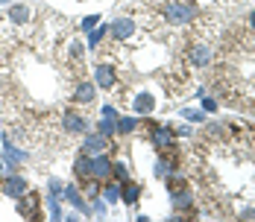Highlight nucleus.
Wrapping results in <instances>:
<instances>
[{
	"label": "nucleus",
	"mask_w": 255,
	"mask_h": 222,
	"mask_svg": "<svg viewBox=\"0 0 255 222\" xmlns=\"http://www.w3.org/2000/svg\"><path fill=\"white\" fill-rule=\"evenodd\" d=\"M0 190H3V196H12V199H21V196L26 193V182H23V176L12 173V176H6V179H3Z\"/></svg>",
	"instance_id": "obj_1"
},
{
	"label": "nucleus",
	"mask_w": 255,
	"mask_h": 222,
	"mask_svg": "<svg viewBox=\"0 0 255 222\" xmlns=\"http://www.w3.org/2000/svg\"><path fill=\"white\" fill-rule=\"evenodd\" d=\"M150 141L156 149H173V132L167 126H150Z\"/></svg>",
	"instance_id": "obj_2"
},
{
	"label": "nucleus",
	"mask_w": 255,
	"mask_h": 222,
	"mask_svg": "<svg viewBox=\"0 0 255 222\" xmlns=\"http://www.w3.org/2000/svg\"><path fill=\"white\" fill-rule=\"evenodd\" d=\"M38 205H41V199H38L35 193H23V196L18 199V214H21L23 220H35V217H38Z\"/></svg>",
	"instance_id": "obj_3"
},
{
	"label": "nucleus",
	"mask_w": 255,
	"mask_h": 222,
	"mask_svg": "<svg viewBox=\"0 0 255 222\" xmlns=\"http://www.w3.org/2000/svg\"><path fill=\"white\" fill-rule=\"evenodd\" d=\"M164 18H167L170 23H188V20L194 18V9H188V6H182V3H173V6L164 9Z\"/></svg>",
	"instance_id": "obj_4"
},
{
	"label": "nucleus",
	"mask_w": 255,
	"mask_h": 222,
	"mask_svg": "<svg viewBox=\"0 0 255 222\" xmlns=\"http://www.w3.org/2000/svg\"><path fill=\"white\" fill-rule=\"evenodd\" d=\"M112 161L100 152V155H91V179H109L112 176Z\"/></svg>",
	"instance_id": "obj_5"
},
{
	"label": "nucleus",
	"mask_w": 255,
	"mask_h": 222,
	"mask_svg": "<svg viewBox=\"0 0 255 222\" xmlns=\"http://www.w3.org/2000/svg\"><path fill=\"white\" fill-rule=\"evenodd\" d=\"M132 32H135V20L132 18H115V23H112V35L115 38L126 41V38H132Z\"/></svg>",
	"instance_id": "obj_6"
},
{
	"label": "nucleus",
	"mask_w": 255,
	"mask_h": 222,
	"mask_svg": "<svg viewBox=\"0 0 255 222\" xmlns=\"http://www.w3.org/2000/svg\"><path fill=\"white\" fill-rule=\"evenodd\" d=\"M94 79H97V85H100V88H112V85H115V79H117V73H115V67H112V64H97Z\"/></svg>",
	"instance_id": "obj_7"
},
{
	"label": "nucleus",
	"mask_w": 255,
	"mask_h": 222,
	"mask_svg": "<svg viewBox=\"0 0 255 222\" xmlns=\"http://www.w3.org/2000/svg\"><path fill=\"white\" fill-rule=\"evenodd\" d=\"M106 146H109V141H106V138H103L100 132H97V135H88V138H85V143H82L85 155H100V152H103Z\"/></svg>",
	"instance_id": "obj_8"
},
{
	"label": "nucleus",
	"mask_w": 255,
	"mask_h": 222,
	"mask_svg": "<svg viewBox=\"0 0 255 222\" xmlns=\"http://www.w3.org/2000/svg\"><path fill=\"white\" fill-rule=\"evenodd\" d=\"M73 100L82 102V105H91L94 102V82H79L76 91H73Z\"/></svg>",
	"instance_id": "obj_9"
},
{
	"label": "nucleus",
	"mask_w": 255,
	"mask_h": 222,
	"mask_svg": "<svg viewBox=\"0 0 255 222\" xmlns=\"http://www.w3.org/2000/svg\"><path fill=\"white\" fill-rule=\"evenodd\" d=\"M138 196H141V184L138 182H123V187H120V199L126 202V205H135L138 202Z\"/></svg>",
	"instance_id": "obj_10"
},
{
	"label": "nucleus",
	"mask_w": 255,
	"mask_h": 222,
	"mask_svg": "<svg viewBox=\"0 0 255 222\" xmlns=\"http://www.w3.org/2000/svg\"><path fill=\"white\" fill-rule=\"evenodd\" d=\"M62 126H65V132H70V135H79V132H85V120L79 117V114H65L62 117Z\"/></svg>",
	"instance_id": "obj_11"
},
{
	"label": "nucleus",
	"mask_w": 255,
	"mask_h": 222,
	"mask_svg": "<svg viewBox=\"0 0 255 222\" xmlns=\"http://www.w3.org/2000/svg\"><path fill=\"white\" fill-rule=\"evenodd\" d=\"M191 61H194L197 67H206V64H211V47H206V44L194 47V50H191Z\"/></svg>",
	"instance_id": "obj_12"
},
{
	"label": "nucleus",
	"mask_w": 255,
	"mask_h": 222,
	"mask_svg": "<svg viewBox=\"0 0 255 222\" xmlns=\"http://www.w3.org/2000/svg\"><path fill=\"white\" fill-rule=\"evenodd\" d=\"M62 196H65V199H68V202H70V205H73L76 211H82V214H88V211H91V208H88V205H85V202L79 199V193H76V187H70V184H68V187L62 190Z\"/></svg>",
	"instance_id": "obj_13"
},
{
	"label": "nucleus",
	"mask_w": 255,
	"mask_h": 222,
	"mask_svg": "<svg viewBox=\"0 0 255 222\" xmlns=\"http://www.w3.org/2000/svg\"><path fill=\"white\" fill-rule=\"evenodd\" d=\"M73 173L76 179H91V155H82L73 161Z\"/></svg>",
	"instance_id": "obj_14"
},
{
	"label": "nucleus",
	"mask_w": 255,
	"mask_h": 222,
	"mask_svg": "<svg viewBox=\"0 0 255 222\" xmlns=\"http://www.w3.org/2000/svg\"><path fill=\"white\" fill-rule=\"evenodd\" d=\"M153 108H156V102H153L150 94H138V97H135V111H138V114H150Z\"/></svg>",
	"instance_id": "obj_15"
},
{
	"label": "nucleus",
	"mask_w": 255,
	"mask_h": 222,
	"mask_svg": "<svg viewBox=\"0 0 255 222\" xmlns=\"http://www.w3.org/2000/svg\"><path fill=\"white\" fill-rule=\"evenodd\" d=\"M3 158H6V161H9L12 167H18V164H21V161H23L26 155H23L21 149H15V146H12V143L6 141V149H3Z\"/></svg>",
	"instance_id": "obj_16"
},
{
	"label": "nucleus",
	"mask_w": 255,
	"mask_h": 222,
	"mask_svg": "<svg viewBox=\"0 0 255 222\" xmlns=\"http://www.w3.org/2000/svg\"><path fill=\"white\" fill-rule=\"evenodd\" d=\"M173 170H176L173 158H159V164H156V176H162V179H170V176H173Z\"/></svg>",
	"instance_id": "obj_17"
},
{
	"label": "nucleus",
	"mask_w": 255,
	"mask_h": 222,
	"mask_svg": "<svg viewBox=\"0 0 255 222\" xmlns=\"http://www.w3.org/2000/svg\"><path fill=\"white\" fill-rule=\"evenodd\" d=\"M97 132H100L103 138H109V135H115V132H117V126H115V120H112V117H103V120L97 123Z\"/></svg>",
	"instance_id": "obj_18"
},
{
	"label": "nucleus",
	"mask_w": 255,
	"mask_h": 222,
	"mask_svg": "<svg viewBox=\"0 0 255 222\" xmlns=\"http://www.w3.org/2000/svg\"><path fill=\"white\" fill-rule=\"evenodd\" d=\"M9 15H12L15 23H26V20H29V9H26V6H12Z\"/></svg>",
	"instance_id": "obj_19"
},
{
	"label": "nucleus",
	"mask_w": 255,
	"mask_h": 222,
	"mask_svg": "<svg viewBox=\"0 0 255 222\" xmlns=\"http://www.w3.org/2000/svg\"><path fill=\"white\" fill-rule=\"evenodd\" d=\"M109 29L106 26H94V32H88V47H97L100 41H103V35H106Z\"/></svg>",
	"instance_id": "obj_20"
},
{
	"label": "nucleus",
	"mask_w": 255,
	"mask_h": 222,
	"mask_svg": "<svg viewBox=\"0 0 255 222\" xmlns=\"http://www.w3.org/2000/svg\"><path fill=\"white\" fill-rule=\"evenodd\" d=\"M115 126H117V132H120V135H129V132H135V126H138V123H135L132 117H123V120H117Z\"/></svg>",
	"instance_id": "obj_21"
},
{
	"label": "nucleus",
	"mask_w": 255,
	"mask_h": 222,
	"mask_svg": "<svg viewBox=\"0 0 255 222\" xmlns=\"http://www.w3.org/2000/svg\"><path fill=\"white\" fill-rule=\"evenodd\" d=\"M103 199H106L109 205H115V202L120 199V187H117V184H109V187L103 190Z\"/></svg>",
	"instance_id": "obj_22"
},
{
	"label": "nucleus",
	"mask_w": 255,
	"mask_h": 222,
	"mask_svg": "<svg viewBox=\"0 0 255 222\" xmlns=\"http://www.w3.org/2000/svg\"><path fill=\"white\" fill-rule=\"evenodd\" d=\"M112 176H115V179H117L120 184H123L126 179H129V176H126V167H123V164H115V167H112Z\"/></svg>",
	"instance_id": "obj_23"
},
{
	"label": "nucleus",
	"mask_w": 255,
	"mask_h": 222,
	"mask_svg": "<svg viewBox=\"0 0 255 222\" xmlns=\"http://www.w3.org/2000/svg\"><path fill=\"white\" fill-rule=\"evenodd\" d=\"M97 20H100L97 15H88V18L82 20V29H94V26H97Z\"/></svg>",
	"instance_id": "obj_24"
},
{
	"label": "nucleus",
	"mask_w": 255,
	"mask_h": 222,
	"mask_svg": "<svg viewBox=\"0 0 255 222\" xmlns=\"http://www.w3.org/2000/svg\"><path fill=\"white\" fill-rule=\"evenodd\" d=\"M182 114H185L188 120H194V123H197V120H203V111H194V108H185Z\"/></svg>",
	"instance_id": "obj_25"
},
{
	"label": "nucleus",
	"mask_w": 255,
	"mask_h": 222,
	"mask_svg": "<svg viewBox=\"0 0 255 222\" xmlns=\"http://www.w3.org/2000/svg\"><path fill=\"white\" fill-rule=\"evenodd\" d=\"M103 117H112V120H115V117H117V108H115V105H106V108H103Z\"/></svg>",
	"instance_id": "obj_26"
},
{
	"label": "nucleus",
	"mask_w": 255,
	"mask_h": 222,
	"mask_svg": "<svg viewBox=\"0 0 255 222\" xmlns=\"http://www.w3.org/2000/svg\"><path fill=\"white\" fill-rule=\"evenodd\" d=\"M203 108H206V111H214V108H217V102L209 97V100H203Z\"/></svg>",
	"instance_id": "obj_27"
},
{
	"label": "nucleus",
	"mask_w": 255,
	"mask_h": 222,
	"mask_svg": "<svg viewBox=\"0 0 255 222\" xmlns=\"http://www.w3.org/2000/svg\"><path fill=\"white\" fill-rule=\"evenodd\" d=\"M191 132H194L191 126H179V129H176V135H191Z\"/></svg>",
	"instance_id": "obj_28"
},
{
	"label": "nucleus",
	"mask_w": 255,
	"mask_h": 222,
	"mask_svg": "<svg viewBox=\"0 0 255 222\" xmlns=\"http://www.w3.org/2000/svg\"><path fill=\"white\" fill-rule=\"evenodd\" d=\"M250 23H253V26H255V12H253V18H250Z\"/></svg>",
	"instance_id": "obj_29"
},
{
	"label": "nucleus",
	"mask_w": 255,
	"mask_h": 222,
	"mask_svg": "<svg viewBox=\"0 0 255 222\" xmlns=\"http://www.w3.org/2000/svg\"><path fill=\"white\" fill-rule=\"evenodd\" d=\"M0 173H3V161H0Z\"/></svg>",
	"instance_id": "obj_30"
}]
</instances>
